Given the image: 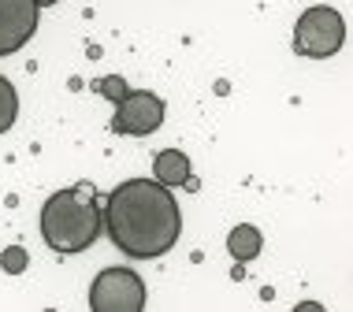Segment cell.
Segmentation results:
<instances>
[{"label":"cell","instance_id":"4","mask_svg":"<svg viewBox=\"0 0 353 312\" xmlns=\"http://www.w3.org/2000/svg\"><path fill=\"white\" fill-rule=\"evenodd\" d=\"M93 312H141L145 309V282L130 268H104L90 287Z\"/></svg>","mask_w":353,"mask_h":312},{"label":"cell","instance_id":"7","mask_svg":"<svg viewBox=\"0 0 353 312\" xmlns=\"http://www.w3.org/2000/svg\"><path fill=\"white\" fill-rule=\"evenodd\" d=\"M152 178L164 183L168 190L186 186L190 183V156L183 153V149H160L157 160H152Z\"/></svg>","mask_w":353,"mask_h":312},{"label":"cell","instance_id":"10","mask_svg":"<svg viewBox=\"0 0 353 312\" xmlns=\"http://www.w3.org/2000/svg\"><path fill=\"white\" fill-rule=\"evenodd\" d=\"M26 264H30V253H26L23 245H8V249L0 253V268H4L8 275H23Z\"/></svg>","mask_w":353,"mask_h":312},{"label":"cell","instance_id":"12","mask_svg":"<svg viewBox=\"0 0 353 312\" xmlns=\"http://www.w3.org/2000/svg\"><path fill=\"white\" fill-rule=\"evenodd\" d=\"M52 4H60V0H37V8H52Z\"/></svg>","mask_w":353,"mask_h":312},{"label":"cell","instance_id":"1","mask_svg":"<svg viewBox=\"0 0 353 312\" xmlns=\"http://www.w3.org/2000/svg\"><path fill=\"white\" fill-rule=\"evenodd\" d=\"M104 231L130 260H160L183 234V208L157 178H127L104 201Z\"/></svg>","mask_w":353,"mask_h":312},{"label":"cell","instance_id":"3","mask_svg":"<svg viewBox=\"0 0 353 312\" xmlns=\"http://www.w3.org/2000/svg\"><path fill=\"white\" fill-rule=\"evenodd\" d=\"M346 45V19L331 4L305 8L301 19L294 23V52L309 60H331Z\"/></svg>","mask_w":353,"mask_h":312},{"label":"cell","instance_id":"5","mask_svg":"<svg viewBox=\"0 0 353 312\" xmlns=\"http://www.w3.org/2000/svg\"><path fill=\"white\" fill-rule=\"evenodd\" d=\"M164 101L152 90H130L127 97L116 104V116H112V130L127 138H149L152 130L164 127Z\"/></svg>","mask_w":353,"mask_h":312},{"label":"cell","instance_id":"9","mask_svg":"<svg viewBox=\"0 0 353 312\" xmlns=\"http://www.w3.org/2000/svg\"><path fill=\"white\" fill-rule=\"evenodd\" d=\"M15 119H19V93L15 86L0 74V134H8V130L15 127Z\"/></svg>","mask_w":353,"mask_h":312},{"label":"cell","instance_id":"8","mask_svg":"<svg viewBox=\"0 0 353 312\" xmlns=\"http://www.w3.org/2000/svg\"><path fill=\"white\" fill-rule=\"evenodd\" d=\"M261 249H264V238H261V231H256L253 223L231 227V234H227V253H231L234 264L256 260V257H261Z\"/></svg>","mask_w":353,"mask_h":312},{"label":"cell","instance_id":"11","mask_svg":"<svg viewBox=\"0 0 353 312\" xmlns=\"http://www.w3.org/2000/svg\"><path fill=\"white\" fill-rule=\"evenodd\" d=\"M97 93H104V97H108L112 104H119V101L130 93V86L123 82V74H108V79H101V82H97Z\"/></svg>","mask_w":353,"mask_h":312},{"label":"cell","instance_id":"6","mask_svg":"<svg viewBox=\"0 0 353 312\" xmlns=\"http://www.w3.org/2000/svg\"><path fill=\"white\" fill-rule=\"evenodd\" d=\"M37 0H0V56L19 52L37 34Z\"/></svg>","mask_w":353,"mask_h":312},{"label":"cell","instance_id":"2","mask_svg":"<svg viewBox=\"0 0 353 312\" xmlns=\"http://www.w3.org/2000/svg\"><path fill=\"white\" fill-rule=\"evenodd\" d=\"M101 231H104L101 205H97V190L90 183L71 186V190H56L41 205V238L60 257L85 253L101 238Z\"/></svg>","mask_w":353,"mask_h":312}]
</instances>
